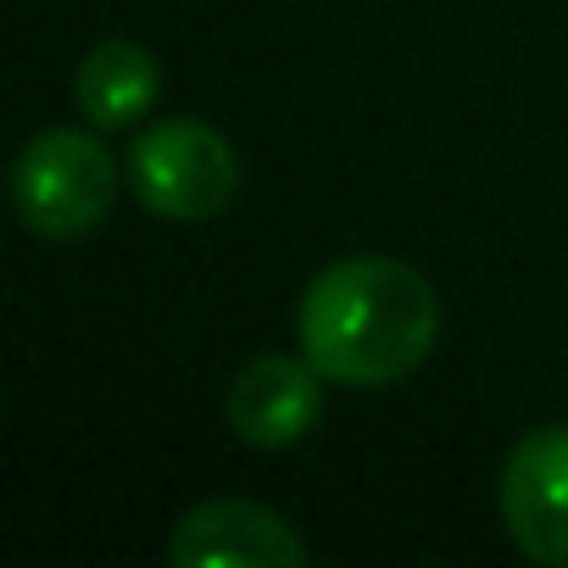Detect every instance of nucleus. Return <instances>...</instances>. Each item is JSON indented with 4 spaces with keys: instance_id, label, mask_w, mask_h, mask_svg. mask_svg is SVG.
<instances>
[{
    "instance_id": "1",
    "label": "nucleus",
    "mask_w": 568,
    "mask_h": 568,
    "mask_svg": "<svg viewBox=\"0 0 568 568\" xmlns=\"http://www.w3.org/2000/svg\"><path fill=\"white\" fill-rule=\"evenodd\" d=\"M296 341L329 385L379 390L435 352L440 296L402 256H341L307 284Z\"/></svg>"
},
{
    "instance_id": "2",
    "label": "nucleus",
    "mask_w": 568,
    "mask_h": 568,
    "mask_svg": "<svg viewBox=\"0 0 568 568\" xmlns=\"http://www.w3.org/2000/svg\"><path fill=\"white\" fill-rule=\"evenodd\" d=\"M118 201V162L101 129H40L12 162V206L40 240H84Z\"/></svg>"
},
{
    "instance_id": "3",
    "label": "nucleus",
    "mask_w": 568,
    "mask_h": 568,
    "mask_svg": "<svg viewBox=\"0 0 568 568\" xmlns=\"http://www.w3.org/2000/svg\"><path fill=\"white\" fill-rule=\"evenodd\" d=\"M123 168H129L134 201L162 223H206L229 212V201L240 195V156L201 118L145 123Z\"/></svg>"
},
{
    "instance_id": "4",
    "label": "nucleus",
    "mask_w": 568,
    "mask_h": 568,
    "mask_svg": "<svg viewBox=\"0 0 568 568\" xmlns=\"http://www.w3.org/2000/svg\"><path fill=\"white\" fill-rule=\"evenodd\" d=\"M501 524L529 562L568 568V424L529 429L501 463Z\"/></svg>"
},
{
    "instance_id": "5",
    "label": "nucleus",
    "mask_w": 568,
    "mask_h": 568,
    "mask_svg": "<svg viewBox=\"0 0 568 568\" xmlns=\"http://www.w3.org/2000/svg\"><path fill=\"white\" fill-rule=\"evenodd\" d=\"M168 562L179 568H296L307 562V540L262 501L212 496L173 524Z\"/></svg>"
},
{
    "instance_id": "6",
    "label": "nucleus",
    "mask_w": 568,
    "mask_h": 568,
    "mask_svg": "<svg viewBox=\"0 0 568 568\" xmlns=\"http://www.w3.org/2000/svg\"><path fill=\"white\" fill-rule=\"evenodd\" d=\"M223 418L256 452H291L324 418V374L307 357L284 352L251 357L223 396Z\"/></svg>"
},
{
    "instance_id": "7",
    "label": "nucleus",
    "mask_w": 568,
    "mask_h": 568,
    "mask_svg": "<svg viewBox=\"0 0 568 568\" xmlns=\"http://www.w3.org/2000/svg\"><path fill=\"white\" fill-rule=\"evenodd\" d=\"M162 95V68L145 45L134 40H101L79 73H73V101H79V118L101 134H118V129H134L151 118Z\"/></svg>"
}]
</instances>
